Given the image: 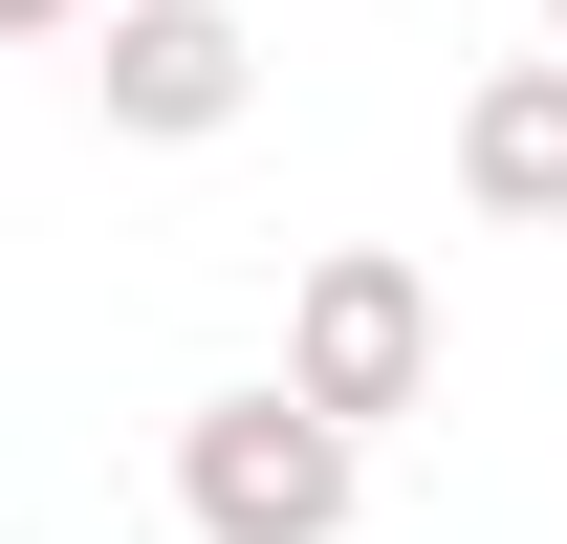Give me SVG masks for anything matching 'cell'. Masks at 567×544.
I'll return each instance as SVG.
<instances>
[{"mask_svg":"<svg viewBox=\"0 0 567 544\" xmlns=\"http://www.w3.org/2000/svg\"><path fill=\"white\" fill-rule=\"evenodd\" d=\"M262 393H284V414H328V436L371 458V436L436 393V283L393 262V240H328V262L284 283V370H262Z\"/></svg>","mask_w":567,"mask_h":544,"instance_id":"1","label":"cell"},{"mask_svg":"<svg viewBox=\"0 0 567 544\" xmlns=\"http://www.w3.org/2000/svg\"><path fill=\"white\" fill-rule=\"evenodd\" d=\"M371 458L328 436V414H284V393H197L175 414V523L197 544H350Z\"/></svg>","mask_w":567,"mask_h":544,"instance_id":"2","label":"cell"},{"mask_svg":"<svg viewBox=\"0 0 567 544\" xmlns=\"http://www.w3.org/2000/svg\"><path fill=\"white\" fill-rule=\"evenodd\" d=\"M110 132L132 153H197V132H240V87H262V44H240V0H110Z\"/></svg>","mask_w":567,"mask_h":544,"instance_id":"3","label":"cell"},{"mask_svg":"<svg viewBox=\"0 0 567 544\" xmlns=\"http://www.w3.org/2000/svg\"><path fill=\"white\" fill-rule=\"evenodd\" d=\"M458 197L481 218H567V66H481L458 87Z\"/></svg>","mask_w":567,"mask_h":544,"instance_id":"4","label":"cell"},{"mask_svg":"<svg viewBox=\"0 0 567 544\" xmlns=\"http://www.w3.org/2000/svg\"><path fill=\"white\" fill-rule=\"evenodd\" d=\"M66 22H87V0H0V44H66Z\"/></svg>","mask_w":567,"mask_h":544,"instance_id":"5","label":"cell"},{"mask_svg":"<svg viewBox=\"0 0 567 544\" xmlns=\"http://www.w3.org/2000/svg\"><path fill=\"white\" fill-rule=\"evenodd\" d=\"M546 66H567V0H546Z\"/></svg>","mask_w":567,"mask_h":544,"instance_id":"6","label":"cell"}]
</instances>
